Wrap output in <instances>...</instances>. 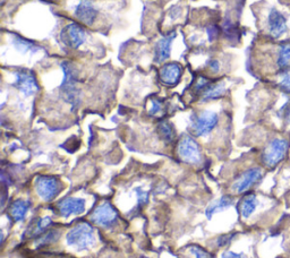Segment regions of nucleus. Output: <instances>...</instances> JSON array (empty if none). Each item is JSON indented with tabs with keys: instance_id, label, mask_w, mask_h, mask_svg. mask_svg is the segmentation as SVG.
Here are the masks:
<instances>
[{
	"instance_id": "obj_3",
	"label": "nucleus",
	"mask_w": 290,
	"mask_h": 258,
	"mask_svg": "<svg viewBox=\"0 0 290 258\" xmlns=\"http://www.w3.org/2000/svg\"><path fill=\"white\" fill-rule=\"evenodd\" d=\"M63 70H64V82L62 89L64 92V96L68 103L75 107L80 103V91L78 89V84H76L75 73L72 66L67 63L63 64Z\"/></svg>"
},
{
	"instance_id": "obj_6",
	"label": "nucleus",
	"mask_w": 290,
	"mask_h": 258,
	"mask_svg": "<svg viewBox=\"0 0 290 258\" xmlns=\"http://www.w3.org/2000/svg\"><path fill=\"white\" fill-rule=\"evenodd\" d=\"M118 213L109 202H103L93 211L91 220L101 227H111L117 221Z\"/></svg>"
},
{
	"instance_id": "obj_5",
	"label": "nucleus",
	"mask_w": 290,
	"mask_h": 258,
	"mask_svg": "<svg viewBox=\"0 0 290 258\" xmlns=\"http://www.w3.org/2000/svg\"><path fill=\"white\" fill-rule=\"evenodd\" d=\"M262 177H263V172L260 168H250L234 181L231 188L237 194H243L259 183Z\"/></svg>"
},
{
	"instance_id": "obj_12",
	"label": "nucleus",
	"mask_w": 290,
	"mask_h": 258,
	"mask_svg": "<svg viewBox=\"0 0 290 258\" xmlns=\"http://www.w3.org/2000/svg\"><path fill=\"white\" fill-rule=\"evenodd\" d=\"M58 211L60 215L68 217L72 214H81L85 211V201L76 197H67L58 203Z\"/></svg>"
},
{
	"instance_id": "obj_7",
	"label": "nucleus",
	"mask_w": 290,
	"mask_h": 258,
	"mask_svg": "<svg viewBox=\"0 0 290 258\" xmlns=\"http://www.w3.org/2000/svg\"><path fill=\"white\" fill-rule=\"evenodd\" d=\"M178 155L183 161L187 163H199L201 161V153L198 143L191 138V137L185 136L184 138L179 142Z\"/></svg>"
},
{
	"instance_id": "obj_26",
	"label": "nucleus",
	"mask_w": 290,
	"mask_h": 258,
	"mask_svg": "<svg viewBox=\"0 0 290 258\" xmlns=\"http://www.w3.org/2000/svg\"><path fill=\"white\" fill-rule=\"evenodd\" d=\"M190 252L195 256V258H212L210 252H207L205 249L199 246H191L189 248Z\"/></svg>"
},
{
	"instance_id": "obj_1",
	"label": "nucleus",
	"mask_w": 290,
	"mask_h": 258,
	"mask_svg": "<svg viewBox=\"0 0 290 258\" xmlns=\"http://www.w3.org/2000/svg\"><path fill=\"white\" fill-rule=\"evenodd\" d=\"M66 243L78 250L87 249L95 244V235L89 223H79L66 234Z\"/></svg>"
},
{
	"instance_id": "obj_22",
	"label": "nucleus",
	"mask_w": 290,
	"mask_h": 258,
	"mask_svg": "<svg viewBox=\"0 0 290 258\" xmlns=\"http://www.w3.org/2000/svg\"><path fill=\"white\" fill-rule=\"evenodd\" d=\"M60 237V232L57 230H52V231H47L45 234L42 235L40 239H37L36 245L37 246H45V245H50L54 241H57Z\"/></svg>"
},
{
	"instance_id": "obj_15",
	"label": "nucleus",
	"mask_w": 290,
	"mask_h": 258,
	"mask_svg": "<svg viewBox=\"0 0 290 258\" xmlns=\"http://www.w3.org/2000/svg\"><path fill=\"white\" fill-rule=\"evenodd\" d=\"M175 37H176V33H171L167 36H163L161 40H159L156 46V62L157 63H163L170 57L171 51V43Z\"/></svg>"
},
{
	"instance_id": "obj_23",
	"label": "nucleus",
	"mask_w": 290,
	"mask_h": 258,
	"mask_svg": "<svg viewBox=\"0 0 290 258\" xmlns=\"http://www.w3.org/2000/svg\"><path fill=\"white\" fill-rule=\"evenodd\" d=\"M159 130H160V134L162 135L163 140H166L167 142H171L173 140V130L169 124L161 123L159 125Z\"/></svg>"
},
{
	"instance_id": "obj_8",
	"label": "nucleus",
	"mask_w": 290,
	"mask_h": 258,
	"mask_svg": "<svg viewBox=\"0 0 290 258\" xmlns=\"http://www.w3.org/2000/svg\"><path fill=\"white\" fill-rule=\"evenodd\" d=\"M218 124V114L213 111H203L195 117L191 128L195 135L204 136L209 134Z\"/></svg>"
},
{
	"instance_id": "obj_27",
	"label": "nucleus",
	"mask_w": 290,
	"mask_h": 258,
	"mask_svg": "<svg viewBox=\"0 0 290 258\" xmlns=\"http://www.w3.org/2000/svg\"><path fill=\"white\" fill-rule=\"evenodd\" d=\"M280 114L281 118H283L284 123L290 125V100L287 103H284V106L280 110Z\"/></svg>"
},
{
	"instance_id": "obj_29",
	"label": "nucleus",
	"mask_w": 290,
	"mask_h": 258,
	"mask_svg": "<svg viewBox=\"0 0 290 258\" xmlns=\"http://www.w3.org/2000/svg\"><path fill=\"white\" fill-rule=\"evenodd\" d=\"M218 36V29L216 25H211L207 27V37H209V41H213Z\"/></svg>"
},
{
	"instance_id": "obj_14",
	"label": "nucleus",
	"mask_w": 290,
	"mask_h": 258,
	"mask_svg": "<svg viewBox=\"0 0 290 258\" xmlns=\"http://www.w3.org/2000/svg\"><path fill=\"white\" fill-rule=\"evenodd\" d=\"M182 67L176 63L167 64L160 70V77L167 85H176L182 76Z\"/></svg>"
},
{
	"instance_id": "obj_19",
	"label": "nucleus",
	"mask_w": 290,
	"mask_h": 258,
	"mask_svg": "<svg viewBox=\"0 0 290 258\" xmlns=\"http://www.w3.org/2000/svg\"><path fill=\"white\" fill-rule=\"evenodd\" d=\"M224 93H226V85H224V83L209 85L204 90L203 101L215 100V98H218V97L222 96Z\"/></svg>"
},
{
	"instance_id": "obj_4",
	"label": "nucleus",
	"mask_w": 290,
	"mask_h": 258,
	"mask_svg": "<svg viewBox=\"0 0 290 258\" xmlns=\"http://www.w3.org/2000/svg\"><path fill=\"white\" fill-rule=\"evenodd\" d=\"M35 189L43 201L49 202L60 194L63 190V184L54 177L40 175L35 180Z\"/></svg>"
},
{
	"instance_id": "obj_17",
	"label": "nucleus",
	"mask_w": 290,
	"mask_h": 258,
	"mask_svg": "<svg viewBox=\"0 0 290 258\" xmlns=\"http://www.w3.org/2000/svg\"><path fill=\"white\" fill-rule=\"evenodd\" d=\"M29 202L22 200L16 201L13 203V205L10 206V216L13 217L15 222H20L25 217L27 211H29Z\"/></svg>"
},
{
	"instance_id": "obj_25",
	"label": "nucleus",
	"mask_w": 290,
	"mask_h": 258,
	"mask_svg": "<svg viewBox=\"0 0 290 258\" xmlns=\"http://www.w3.org/2000/svg\"><path fill=\"white\" fill-rule=\"evenodd\" d=\"M51 224V219L50 217H41L37 220V222H36V226L33 230V233L34 234H37V233H40L42 232L43 230H46L49 226Z\"/></svg>"
},
{
	"instance_id": "obj_16",
	"label": "nucleus",
	"mask_w": 290,
	"mask_h": 258,
	"mask_svg": "<svg viewBox=\"0 0 290 258\" xmlns=\"http://www.w3.org/2000/svg\"><path fill=\"white\" fill-rule=\"evenodd\" d=\"M257 204H259V201H257V197L254 194L246 195L242 200V202H240L239 206V211L242 216L244 219L249 217L252 214L255 212Z\"/></svg>"
},
{
	"instance_id": "obj_2",
	"label": "nucleus",
	"mask_w": 290,
	"mask_h": 258,
	"mask_svg": "<svg viewBox=\"0 0 290 258\" xmlns=\"http://www.w3.org/2000/svg\"><path fill=\"white\" fill-rule=\"evenodd\" d=\"M289 149V142L284 138L272 140L263 151L262 161L267 168H275L287 155Z\"/></svg>"
},
{
	"instance_id": "obj_10",
	"label": "nucleus",
	"mask_w": 290,
	"mask_h": 258,
	"mask_svg": "<svg viewBox=\"0 0 290 258\" xmlns=\"http://www.w3.org/2000/svg\"><path fill=\"white\" fill-rule=\"evenodd\" d=\"M267 29L270 35L273 37H279L287 32V19L281 12L272 8L267 16Z\"/></svg>"
},
{
	"instance_id": "obj_11",
	"label": "nucleus",
	"mask_w": 290,
	"mask_h": 258,
	"mask_svg": "<svg viewBox=\"0 0 290 258\" xmlns=\"http://www.w3.org/2000/svg\"><path fill=\"white\" fill-rule=\"evenodd\" d=\"M15 86L25 96L33 95L39 90L35 77L31 73H27V71H18V73H16Z\"/></svg>"
},
{
	"instance_id": "obj_31",
	"label": "nucleus",
	"mask_w": 290,
	"mask_h": 258,
	"mask_svg": "<svg viewBox=\"0 0 290 258\" xmlns=\"http://www.w3.org/2000/svg\"><path fill=\"white\" fill-rule=\"evenodd\" d=\"M210 68L213 71H218L219 69H220V65H219L218 60H212V62H210Z\"/></svg>"
},
{
	"instance_id": "obj_18",
	"label": "nucleus",
	"mask_w": 290,
	"mask_h": 258,
	"mask_svg": "<svg viewBox=\"0 0 290 258\" xmlns=\"http://www.w3.org/2000/svg\"><path fill=\"white\" fill-rule=\"evenodd\" d=\"M233 199L230 196H222L221 199H219L218 201H216L213 204H211L209 207L206 208V216L211 219L213 214L221 212L223 210H226V208L230 207L233 205Z\"/></svg>"
},
{
	"instance_id": "obj_24",
	"label": "nucleus",
	"mask_w": 290,
	"mask_h": 258,
	"mask_svg": "<svg viewBox=\"0 0 290 258\" xmlns=\"http://www.w3.org/2000/svg\"><path fill=\"white\" fill-rule=\"evenodd\" d=\"M279 87H280L281 91L283 92H290V71L284 69L283 73L280 76V81H279Z\"/></svg>"
},
{
	"instance_id": "obj_13",
	"label": "nucleus",
	"mask_w": 290,
	"mask_h": 258,
	"mask_svg": "<svg viewBox=\"0 0 290 258\" xmlns=\"http://www.w3.org/2000/svg\"><path fill=\"white\" fill-rule=\"evenodd\" d=\"M74 13L80 21H82V23H84L85 25H93L98 17V9L94 7L91 2H87V0H82V2L75 7Z\"/></svg>"
},
{
	"instance_id": "obj_30",
	"label": "nucleus",
	"mask_w": 290,
	"mask_h": 258,
	"mask_svg": "<svg viewBox=\"0 0 290 258\" xmlns=\"http://www.w3.org/2000/svg\"><path fill=\"white\" fill-rule=\"evenodd\" d=\"M221 258H244L243 255H240V254H236V252H233V251H227V252H224V254L222 255Z\"/></svg>"
},
{
	"instance_id": "obj_21",
	"label": "nucleus",
	"mask_w": 290,
	"mask_h": 258,
	"mask_svg": "<svg viewBox=\"0 0 290 258\" xmlns=\"http://www.w3.org/2000/svg\"><path fill=\"white\" fill-rule=\"evenodd\" d=\"M13 45L21 52H32L37 50V48L34 45H32V43L21 39V37L17 36H15L13 39Z\"/></svg>"
},
{
	"instance_id": "obj_9",
	"label": "nucleus",
	"mask_w": 290,
	"mask_h": 258,
	"mask_svg": "<svg viewBox=\"0 0 290 258\" xmlns=\"http://www.w3.org/2000/svg\"><path fill=\"white\" fill-rule=\"evenodd\" d=\"M63 41L70 48H79L86 40L85 31L78 24H69L65 27L62 33Z\"/></svg>"
},
{
	"instance_id": "obj_28",
	"label": "nucleus",
	"mask_w": 290,
	"mask_h": 258,
	"mask_svg": "<svg viewBox=\"0 0 290 258\" xmlns=\"http://www.w3.org/2000/svg\"><path fill=\"white\" fill-rule=\"evenodd\" d=\"M162 110V103L157 100V98H153L151 101V107L149 108L150 114H158Z\"/></svg>"
},
{
	"instance_id": "obj_20",
	"label": "nucleus",
	"mask_w": 290,
	"mask_h": 258,
	"mask_svg": "<svg viewBox=\"0 0 290 258\" xmlns=\"http://www.w3.org/2000/svg\"><path fill=\"white\" fill-rule=\"evenodd\" d=\"M277 65L280 69H287L290 66V43H284L279 49Z\"/></svg>"
}]
</instances>
